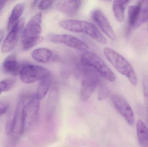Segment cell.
<instances>
[{"instance_id": "cell-31", "label": "cell", "mask_w": 148, "mask_h": 147, "mask_svg": "<svg viewBox=\"0 0 148 147\" xmlns=\"http://www.w3.org/2000/svg\"><path fill=\"white\" fill-rule=\"evenodd\" d=\"M107 1H112V0H107Z\"/></svg>"}, {"instance_id": "cell-28", "label": "cell", "mask_w": 148, "mask_h": 147, "mask_svg": "<svg viewBox=\"0 0 148 147\" xmlns=\"http://www.w3.org/2000/svg\"><path fill=\"white\" fill-rule=\"evenodd\" d=\"M8 0H0V12L5 6Z\"/></svg>"}, {"instance_id": "cell-25", "label": "cell", "mask_w": 148, "mask_h": 147, "mask_svg": "<svg viewBox=\"0 0 148 147\" xmlns=\"http://www.w3.org/2000/svg\"><path fill=\"white\" fill-rule=\"evenodd\" d=\"M55 0H42L38 6L41 10H45L49 8L53 3Z\"/></svg>"}, {"instance_id": "cell-17", "label": "cell", "mask_w": 148, "mask_h": 147, "mask_svg": "<svg viewBox=\"0 0 148 147\" xmlns=\"http://www.w3.org/2000/svg\"><path fill=\"white\" fill-rule=\"evenodd\" d=\"M32 58L36 61L41 63H47L53 57V52L48 48L45 47L37 48L31 53Z\"/></svg>"}, {"instance_id": "cell-12", "label": "cell", "mask_w": 148, "mask_h": 147, "mask_svg": "<svg viewBox=\"0 0 148 147\" xmlns=\"http://www.w3.org/2000/svg\"><path fill=\"white\" fill-rule=\"evenodd\" d=\"M92 18L101 30L112 40H116V37L108 19L102 11L99 9L94 10Z\"/></svg>"}, {"instance_id": "cell-30", "label": "cell", "mask_w": 148, "mask_h": 147, "mask_svg": "<svg viewBox=\"0 0 148 147\" xmlns=\"http://www.w3.org/2000/svg\"><path fill=\"white\" fill-rule=\"evenodd\" d=\"M147 22H148V23H147V29H148V21H147Z\"/></svg>"}, {"instance_id": "cell-1", "label": "cell", "mask_w": 148, "mask_h": 147, "mask_svg": "<svg viewBox=\"0 0 148 147\" xmlns=\"http://www.w3.org/2000/svg\"><path fill=\"white\" fill-rule=\"evenodd\" d=\"M42 14V12L35 15L23 28L21 34L23 49L27 51L42 41L40 36L42 31L41 26Z\"/></svg>"}, {"instance_id": "cell-7", "label": "cell", "mask_w": 148, "mask_h": 147, "mask_svg": "<svg viewBox=\"0 0 148 147\" xmlns=\"http://www.w3.org/2000/svg\"><path fill=\"white\" fill-rule=\"evenodd\" d=\"M25 103V97H21L17 102L15 111L13 114V129L9 135L13 142L18 140L25 132L24 119Z\"/></svg>"}, {"instance_id": "cell-11", "label": "cell", "mask_w": 148, "mask_h": 147, "mask_svg": "<svg viewBox=\"0 0 148 147\" xmlns=\"http://www.w3.org/2000/svg\"><path fill=\"white\" fill-rule=\"evenodd\" d=\"M24 24L23 20H19L10 29L2 46L1 51L3 53L9 52L16 47L20 35L24 28Z\"/></svg>"}, {"instance_id": "cell-20", "label": "cell", "mask_w": 148, "mask_h": 147, "mask_svg": "<svg viewBox=\"0 0 148 147\" xmlns=\"http://www.w3.org/2000/svg\"><path fill=\"white\" fill-rule=\"evenodd\" d=\"M130 0H114L113 4V11L116 20L119 22L123 21L126 6Z\"/></svg>"}, {"instance_id": "cell-5", "label": "cell", "mask_w": 148, "mask_h": 147, "mask_svg": "<svg viewBox=\"0 0 148 147\" xmlns=\"http://www.w3.org/2000/svg\"><path fill=\"white\" fill-rule=\"evenodd\" d=\"M50 75V71L47 68L31 64L22 66L19 73L21 81L25 84L33 83Z\"/></svg>"}, {"instance_id": "cell-8", "label": "cell", "mask_w": 148, "mask_h": 147, "mask_svg": "<svg viewBox=\"0 0 148 147\" xmlns=\"http://www.w3.org/2000/svg\"><path fill=\"white\" fill-rule=\"evenodd\" d=\"M25 97L24 108V127L25 131L35 125L38 120L40 107V100L35 95Z\"/></svg>"}, {"instance_id": "cell-6", "label": "cell", "mask_w": 148, "mask_h": 147, "mask_svg": "<svg viewBox=\"0 0 148 147\" xmlns=\"http://www.w3.org/2000/svg\"><path fill=\"white\" fill-rule=\"evenodd\" d=\"M87 68L84 71L80 90V99L84 103L87 102L91 97L99 82L96 72L90 67Z\"/></svg>"}, {"instance_id": "cell-22", "label": "cell", "mask_w": 148, "mask_h": 147, "mask_svg": "<svg viewBox=\"0 0 148 147\" xmlns=\"http://www.w3.org/2000/svg\"><path fill=\"white\" fill-rule=\"evenodd\" d=\"M15 81L12 79H6L0 81V95L2 92H7L14 86Z\"/></svg>"}, {"instance_id": "cell-24", "label": "cell", "mask_w": 148, "mask_h": 147, "mask_svg": "<svg viewBox=\"0 0 148 147\" xmlns=\"http://www.w3.org/2000/svg\"><path fill=\"white\" fill-rule=\"evenodd\" d=\"M142 83L145 105L148 113V76L143 78Z\"/></svg>"}, {"instance_id": "cell-32", "label": "cell", "mask_w": 148, "mask_h": 147, "mask_svg": "<svg viewBox=\"0 0 148 147\" xmlns=\"http://www.w3.org/2000/svg\"><path fill=\"white\" fill-rule=\"evenodd\" d=\"M147 1H148V0H147Z\"/></svg>"}, {"instance_id": "cell-10", "label": "cell", "mask_w": 148, "mask_h": 147, "mask_svg": "<svg viewBox=\"0 0 148 147\" xmlns=\"http://www.w3.org/2000/svg\"><path fill=\"white\" fill-rule=\"evenodd\" d=\"M49 40L56 44H64L67 46L81 51H85L89 48L85 42L73 35L68 34L50 35Z\"/></svg>"}, {"instance_id": "cell-9", "label": "cell", "mask_w": 148, "mask_h": 147, "mask_svg": "<svg viewBox=\"0 0 148 147\" xmlns=\"http://www.w3.org/2000/svg\"><path fill=\"white\" fill-rule=\"evenodd\" d=\"M111 100L116 109L128 124L130 126H134L135 121L134 114L127 100L122 96L117 94L111 96Z\"/></svg>"}, {"instance_id": "cell-16", "label": "cell", "mask_w": 148, "mask_h": 147, "mask_svg": "<svg viewBox=\"0 0 148 147\" xmlns=\"http://www.w3.org/2000/svg\"><path fill=\"white\" fill-rule=\"evenodd\" d=\"M59 97V88L56 85L52 87L47 103V118L50 120L56 109Z\"/></svg>"}, {"instance_id": "cell-23", "label": "cell", "mask_w": 148, "mask_h": 147, "mask_svg": "<svg viewBox=\"0 0 148 147\" xmlns=\"http://www.w3.org/2000/svg\"><path fill=\"white\" fill-rule=\"evenodd\" d=\"M109 89L105 84L101 85L98 91V99L99 101H103L106 99L109 95Z\"/></svg>"}, {"instance_id": "cell-19", "label": "cell", "mask_w": 148, "mask_h": 147, "mask_svg": "<svg viewBox=\"0 0 148 147\" xmlns=\"http://www.w3.org/2000/svg\"><path fill=\"white\" fill-rule=\"evenodd\" d=\"M136 132L140 145L143 147H148V128L140 120L136 123Z\"/></svg>"}, {"instance_id": "cell-3", "label": "cell", "mask_w": 148, "mask_h": 147, "mask_svg": "<svg viewBox=\"0 0 148 147\" xmlns=\"http://www.w3.org/2000/svg\"><path fill=\"white\" fill-rule=\"evenodd\" d=\"M103 53L107 59L119 73L127 78L133 85H137L138 80L136 73L127 60L109 47L104 48Z\"/></svg>"}, {"instance_id": "cell-15", "label": "cell", "mask_w": 148, "mask_h": 147, "mask_svg": "<svg viewBox=\"0 0 148 147\" xmlns=\"http://www.w3.org/2000/svg\"><path fill=\"white\" fill-rule=\"evenodd\" d=\"M142 3H140L137 5L130 6L128 9L129 29H135L139 27Z\"/></svg>"}, {"instance_id": "cell-4", "label": "cell", "mask_w": 148, "mask_h": 147, "mask_svg": "<svg viewBox=\"0 0 148 147\" xmlns=\"http://www.w3.org/2000/svg\"><path fill=\"white\" fill-rule=\"evenodd\" d=\"M81 62L84 66L96 71L103 78L110 82H114L116 77L106 63L95 54L85 51L81 56Z\"/></svg>"}, {"instance_id": "cell-26", "label": "cell", "mask_w": 148, "mask_h": 147, "mask_svg": "<svg viewBox=\"0 0 148 147\" xmlns=\"http://www.w3.org/2000/svg\"><path fill=\"white\" fill-rule=\"evenodd\" d=\"M13 115L10 116L9 117L8 119L7 123H6V132L8 136L10 135L12 132L13 129Z\"/></svg>"}, {"instance_id": "cell-2", "label": "cell", "mask_w": 148, "mask_h": 147, "mask_svg": "<svg viewBox=\"0 0 148 147\" xmlns=\"http://www.w3.org/2000/svg\"><path fill=\"white\" fill-rule=\"evenodd\" d=\"M59 26L64 29L74 33H83L103 45H106L107 40L96 26L91 22L80 20H65L60 21Z\"/></svg>"}, {"instance_id": "cell-14", "label": "cell", "mask_w": 148, "mask_h": 147, "mask_svg": "<svg viewBox=\"0 0 148 147\" xmlns=\"http://www.w3.org/2000/svg\"><path fill=\"white\" fill-rule=\"evenodd\" d=\"M21 67V65L16 60L15 54L8 56L3 61L2 66L3 71L4 72L13 76L19 75Z\"/></svg>"}, {"instance_id": "cell-18", "label": "cell", "mask_w": 148, "mask_h": 147, "mask_svg": "<svg viewBox=\"0 0 148 147\" xmlns=\"http://www.w3.org/2000/svg\"><path fill=\"white\" fill-rule=\"evenodd\" d=\"M52 76H48L40 80L35 96L40 100L44 98L48 92L52 83Z\"/></svg>"}, {"instance_id": "cell-29", "label": "cell", "mask_w": 148, "mask_h": 147, "mask_svg": "<svg viewBox=\"0 0 148 147\" xmlns=\"http://www.w3.org/2000/svg\"><path fill=\"white\" fill-rule=\"evenodd\" d=\"M3 37V32L2 30H0V44L2 40Z\"/></svg>"}, {"instance_id": "cell-13", "label": "cell", "mask_w": 148, "mask_h": 147, "mask_svg": "<svg viewBox=\"0 0 148 147\" xmlns=\"http://www.w3.org/2000/svg\"><path fill=\"white\" fill-rule=\"evenodd\" d=\"M81 3V0H59L56 7L63 14L73 16L79 10Z\"/></svg>"}, {"instance_id": "cell-27", "label": "cell", "mask_w": 148, "mask_h": 147, "mask_svg": "<svg viewBox=\"0 0 148 147\" xmlns=\"http://www.w3.org/2000/svg\"><path fill=\"white\" fill-rule=\"evenodd\" d=\"M9 104L7 102H0V117L8 110Z\"/></svg>"}, {"instance_id": "cell-21", "label": "cell", "mask_w": 148, "mask_h": 147, "mask_svg": "<svg viewBox=\"0 0 148 147\" xmlns=\"http://www.w3.org/2000/svg\"><path fill=\"white\" fill-rule=\"evenodd\" d=\"M24 9V5L23 3L17 4L14 7L8 22V31H10L14 25L19 20Z\"/></svg>"}]
</instances>
